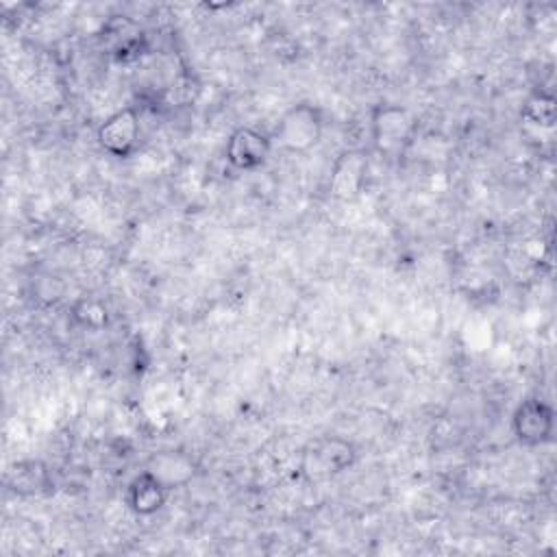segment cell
Here are the masks:
<instances>
[{
    "label": "cell",
    "mask_w": 557,
    "mask_h": 557,
    "mask_svg": "<svg viewBox=\"0 0 557 557\" xmlns=\"http://www.w3.org/2000/svg\"><path fill=\"white\" fill-rule=\"evenodd\" d=\"M368 157L357 148L342 150L331 168L329 194L339 202H352L366 187Z\"/></svg>",
    "instance_id": "obj_6"
},
{
    "label": "cell",
    "mask_w": 557,
    "mask_h": 557,
    "mask_svg": "<svg viewBox=\"0 0 557 557\" xmlns=\"http://www.w3.org/2000/svg\"><path fill=\"white\" fill-rule=\"evenodd\" d=\"M272 152V137L255 126H239L226 139V161L242 172L261 168Z\"/></svg>",
    "instance_id": "obj_7"
},
{
    "label": "cell",
    "mask_w": 557,
    "mask_h": 557,
    "mask_svg": "<svg viewBox=\"0 0 557 557\" xmlns=\"http://www.w3.org/2000/svg\"><path fill=\"white\" fill-rule=\"evenodd\" d=\"M72 322L87 331H100L109 324V309L98 296H81L70 309Z\"/></svg>",
    "instance_id": "obj_12"
},
{
    "label": "cell",
    "mask_w": 557,
    "mask_h": 557,
    "mask_svg": "<svg viewBox=\"0 0 557 557\" xmlns=\"http://www.w3.org/2000/svg\"><path fill=\"white\" fill-rule=\"evenodd\" d=\"M555 431V411L553 407L540 398L529 396L511 413V433L520 446L537 448L553 440Z\"/></svg>",
    "instance_id": "obj_4"
},
{
    "label": "cell",
    "mask_w": 557,
    "mask_h": 557,
    "mask_svg": "<svg viewBox=\"0 0 557 557\" xmlns=\"http://www.w3.org/2000/svg\"><path fill=\"white\" fill-rule=\"evenodd\" d=\"M357 461V448L352 442L339 437V435H322L307 444L302 450V472L313 479H331L348 468H352Z\"/></svg>",
    "instance_id": "obj_3"
},
{
    "label": "cell",
    "mask_w": 557,
    "mask_h": 557,
    "mask_svg": "<svg viewBox=\"0 0 557 557\" xmlns=\"http://www.w3.org/2000/svg\"><path fill=\"white\" fill-rule=\"evenodd\" d=\"M520 117L524 120V124L542 131V128H553L555 122H557V100L550 91H533L522 109H520Z\"/></svg>",
    "instance_id": "obj_11"
},
{
    "label": "cell",
    "mask_w": 557,
    "mask_h": 557,
    "mask_svg": "<svg viewBox=\"0 0 557 557\" xmlns=\"http://www.w3.org/2000/svg\"><path fill=\"white\" fill-rule=\"evenodd\" d=\"M4 485L17 496H41L52 492V476L46 463L37 459H22L7 468Z\"/></svg>",
    "instance_id": "obj_9"
},
{
    "label": "cell",
    "mask_w": 557,
    "mask_h": 557,
    "mask_svg": "<svg viewBox=\"0 0 557 557\" xmlns=\"http://www.w3.org/2000/svg\"><path fill=\"white\" fill-rule=\"evenodd\" d=\"M324 131L322 111L311 102H296L278 117L272 131V144L285 152H309L318 146Z\"/></svg>",
    "instance_id": "obj_2"
},
{
    "label": "cell",
    "mask_w": 557,
    "mask_h": 557,
    "mask_svg": "<svg viewBox=\"0 0 557 557\" xmlns=\"http://www.w3.org/2000/svg\"><path fill=\"white\" fill-rule=\"evenodd\" d=\"M141 139V124H139V113L135 107H124L107 115L98 131H96V141L98 146L117 159H128Z\"/></svg>",
    "instance_id": "obj_5"
},
{
    "label": "cell",
    "mask_w": 557,
    "mask_h": 557,
    "mask_svg": "<svg viewBox=\"0 0 557 557\" xmlns=\"http://www.w3.org/2000/svg\"><path fill=\"white\" fill-rule=\"evenodd\" d=\"M418 120L413 113L394 102H381L370 111L372 146L383 157L403 154L416 139Z\"/></svg>",
    "instance_id": "obj_1"
},
{
    "label": "cell",
    "mask_w": 557,
    "mask_h": 557,
    "mask_svg": "<svg viewBox=\"0 0 557 557\" xmlns=\"http://www.w3.org/2000/svg\"><path fill=\"white\" fill-rule=\"evenodd\" d=\"M168 487L148 470L135 474L126 487V505L137 516L157 513L168 500Z\"/></svg>",
    "instance_id": "obj_10"
},
{
    "label": "cell",
    "mask_w": 557,
    "mask_h": 557,
    "mask_svg": "<svg viewBox=\"0 0 557 557\" xmlns=\"http://www.w3.org/2000/svg\"><path fill=\"white\" fill-rule=\"evenodd\" d=\"M144 470L157 476L168 490H176V487H185L196 476L198 466L189 453L178 448H165V450L152 453Z\"/></svg>",
    "instance_id": "obj_8"
}]
</instances>
